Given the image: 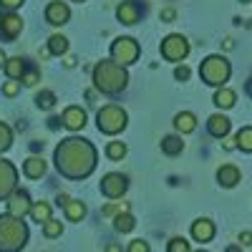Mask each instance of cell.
<instances>
[{"label": "cell", "mask_w": 252, "mask_h": 252, "mask_svg": "<svg viewBox=\"0 0 252 252\" xmlns=\"http://www.w3.org/2000/svg\"><path fill=\"white\" fill-rule=\"evenodd\" d=\"M53 161L66 179H86L96 169V149L89 139L68 136L56 146Z\"/></svg>", "instance_id": "cell-1"}, {"label": "cell", "mask_w": 252, "mask_h": 252, "mask_svg": "<svg viewBox=\"0 0 252 252\" xmlns=\"http://www.w3.org/2000/svg\"><path fill=\"white\" fill-rule=\"evenodd\" d=\"M126 83H129V73H126V68L116 66L114 61H98L94 66V86L101 94L114 96L126 89Z\"/></svg>", "instance_id": "cell-2"}, {"label": "cell", "mask_w": 252, "mask_h": 252, "mask_svg": "<svg viewBox=\"0 0 252 252\" xmlns=\"http://www.w3.org/2000/svg\"><path fill=\"white\" fill-rule=\"evenodd\" d=\"M28 242V227L23 220L0 215V252H20Z\"/></svg>", "instance_id": "cell-3"}, {"label": "cell", "mask_w": 252, "mask_h": 252, "mask_svg": "<svg viewBox=\"0 0 252 252\" xmlns=\"http://www.w3.org/2000/svg\"><path fill=\"white\" fill-rule=\"evenodd\" d=\"M229 73H232V66H229V61L220 53L215 56H207L202 61V66H199V76L204 83H209V86H217L222 89L224 83L229 81Z\"/></svg>", "instance_id": "cell-4"}, {"label": "cell", "mask_w": 252, "mask_h": 252, "mask_svg": "<svg viewBox=\"0 0 252 252\" xmlns=\"http://www.w3.org/2000/svg\"><path fill=\"white\" fill-rule=\"evenodd\" d=\"M126 121H129V116H126V111L119 106V103H106V106H101L98 114H96V126L101 134H119L126 129Z\"/></svg>", "instance_id": "cell-5"}, {"label": "cell", "mask_w": 252, "mask_h": 252, "mask_svg": "<svg viewBox=\"0 0 252 252\" xmlns=\"http://www.w3.org/2000/svg\"><path fill=\"white\" fill-rule=\"evenodd\" d=\"M136 58H139V43L134 38L121 35V38H116L111 43V61L116 63V66L126 68V66H131Z\"/></svg>", "instance_id": "cell-6"}, {"label": "cell", "mask_w": 252, "mask_h": 252, "mask_svg": "<svg viewBox=\"0 0 252 252\" xmlns=\"http://www.w3.org/2000/svg\"><path fill=\"white\" fill-rule=\"evenodd\" d=\"M161 56L166 58V61H172V63H179V61H184L187 58V53H189V40L182 35V33H172V35H166L164 40H161Z\"/></svg>", "instance_id": "cell-7"}, {"label": "cell", "mask_w": 252, "mask_h": 252, "mask_svg": "<svg viewBox=\"0 0 252 252\" xmlns=\"http://www.w3.org/2000/svg\"><path fill=\"white\" fill-rule=\"evenodd\" d=\"M126 189H129V177L126 174H119V172H111L101 179V194L109 197V199H119Z\"/></svg>", "instance_id": "cell-8"}, {"label": "cell", "mask_w": 252, "mask_h": 252, "mask_svg": "<svg viewBox=\"0 0 252 252\" xmlns=\"http://www.w3.org/2000/svg\"><path fill=\"white\" fill-rule=\"evenodd\" d=\"M15 182H18V169L8 159H0V199H8L15 192Z\"/></svg>", "instance_id": "cell-9"}, {"label": "cell", "mask_w": 252, "mask_h": 252, "mask_svg": "<svg viewBox=\"0 0 252 252\" xmlns=\"http://www.w3.org/2000/svg\"><path fill=\"white\" fill-rule=\"evenodd\" d=\"M31 204H33V202H31V197H28L26 189H15V192L8 197V212H5V215L23 220V217L31 212Z\"/></svg>", "instance_id": "cell-10"}, {"label": "cell", "mask_w": 252, "mask_h": 252, "mask_svg": "<svg viewBox=\"0 0 252 252\" xmlns=\"http://www.w3.org/2000/svg\"><path fill=\"white\" fill-rule=\"evenodd\" d=\"M23 31V18L18 13H0V38L3 40H15Z\"/></svg>", "instance_id": "cell-11"}, {"label": "cell", "mask_w": 252, "mask_h": 252, "mask_svg": "<svg viewBox=\"0 0 252 252\" xmlns=\"http://www.w3.org/2000/svg\"><path fill=\"white\" fill-rule=\"evenodd\" d=\"M144 15V5L139 3V0H124V3L116 8V18L121 20L124 26H134L139 23Z\"/></svg>", "instance_id": "cell-12"}, {"label": "cell", "mask_w": 252, "mask_h": 252, "mask_svg": "<svg viewBox=\"0 0 252 252\" xmlns=\"http://www.w3.org/2000/svg\"><path fill=\"white\" fill-rule=\"evenodd\" d=\"M68 18H71V8L63 3V0H51L48 8H46V20L51 26H63V23H68Z\"/></svg>", "instance_id": "cell-13"}, {"label": "cell", "mask_w": 252, "mask_h": 252, "mask_svg": "<svg viewBox=\"0 0 252 252\" xmlns=\"http://www.w3.org/2000/svg\"><path fill=\"white\" fill-rule=\"evenodd\" d=\"M61 124L66 126V129H71V131H78V129L86 126V111H83L81 106H68L66 111L61 114Z\"/></svg>", "instance_id": "cell-14"}, {"label": "cell", "mask_w": 252, "mask_h": 252, "mask_svg": "<svg viewBox=\"0 0 252 252\" xmlns=\"http://www.w3.org/2000/svg\"><path fill=\"white\" fill-rule=\"evenodd\" d=\"M229 126H232V124H229V119L224 114H212L207 119V131L212 134L215 139H224L229 134Z\"/></svg>", "instance_id": "cell-15"}, {"label": "cell", "mask_w": 252, "mask_h": 252, "mask_svg": "<svg viewBox=\"0 0 252 252\" xmlns=\"http://www.w3.org/2000/svg\"><path fill=\"white\" fill-rule=\"evenodd\" d=\"M192 237L197 242H209L215 237V222L212 220H207V217H199L192 222Z\"/></svg>", "instance_id": "cell-16"}, {"label": "cell", "mask_w": 252, "mask_h": 252, "mask_svg": "<svg viewBox=\"0 0 252 252\" xmlns=\"http://www.w3.org/2000/svg\"><path fill=\"white\" fill-rule=\"evenodd\" d=\"M217 182H220V187H237L242 182V172L235 164H222L217 169Z\"/></svg>", "instance_id": "cell-17"}, {"label": "cell", "mask_w": 252, "mask_h": 252, "mask_svg": "<svg viewBox=\"0 0 252 252\" xmlns=\"http://www.w3.org/2000/svg\"><path fill=\"white\" fill-rule=\"evenodd\" d=\"M23 174L28 179H40L46 174V161L43 157H38V154H31L26 161H23Z\"/></svg>", "instance_id": "cell-18"}, {"label": "cell", "mask_w": 252, "mask_h": 252, "mask_svg": "<svg viewBox=\"0 0 252 252\" xmlns=\"http://www.w3.org/2000/svg\"><path fill=\"white\" fill-rule=\"evenodd\" d=\"M174 129H177L179 134H192V131L197 129V116H194L192 111H179V114L174 116Z\"/></svg>", "instance_id": "cell-19"}, {"label": "cell", "mask_w": 252, "mask_h": 252, "mask_svg": "<svg viewBox=\"0 0 252 252\" xmlns=\"http://www.w3.org/2000/svg\"><path fill=\"white\" fill-rule=\"evenodd\" d=\"M3 68H5V73H8L10 81H20V76L26 73V61L20 58V56H15V58H5Z\"/></svg>", "instance_id": "cell-20"}, {"label": "cell", "mask_w": 252, "mask_h": 252, "mask_svg": "<svg viewBox=\"0 0 252 252\" xmlns=\"http://www.w3.org/2000/svg\"><path fill=\"white\" fill-rule=\"evenodd\" d=\"M220 109H232L235 106V101H237V94L232 91V89H227V86H222V89H217L215 91V98H212Z\"/></svg>", "instance_id": "cell-21"}, {"label": "cell", "mask_w": 252, "mask_h": 252, "mask_svg": "<svg viewBox=\"0 0 252 252\" xmlns=\"http://www.w3.org/2000/svg\"><path fill=\"white\" fill-rule=\"evenodd\" d=\"M182 149H184V141H182V136L169 134V136H164V139H161V152H164V154L177 157V154H182Z\"/></svg>", "instance_id": "cell-22"}, {"label": "cell", "mask_w": 252, "mask_h": 252, "mask_svg": "<svg viewBox=\"0 0 252 252\" xmlns=\"http://www.w3.org/2000/svg\"><path fill=\"white\" fill-rule=\"evenodd\" d=\"M28 215L33 217V222L43 224V222L51 220V204L48 202H35V204H31V212Z\"/></svg>", "instance_id": "cell-23"}, {"label": "cell", "mask_w": 252, "mask_h": 252, "mask_svg": "<svg viewBox=\"0 0 252 252\" xmlns=\"http://www.w3.org/2000/svg\"><path fill=\"white\" fill-rule=\"evenodd\" d=\"M114 227H116V232L126 235V232H131V229L136 227V220L129 212H119V215H114Z\"/></svg>", "instance_id": "cell-24"}, {"label": "cell", "mask_w": 252, "mask_h": 252, "mask_svg": "<svg viewBox=\"0 0 252 252\" xmlns=\"http://www.w3.org/2000/svg\"><path fill=\"white\" fill-rule=\"evenodd\" d=\"M63 209H66V220H68V222H81L83 215H86V204L78 202V199H71Z\"/></svg>", "instance_id": "cell-25"}, {"label": "cell", "mask_w": 252, "mask_h": 252, "mask_svg": "<svg viewBox=\"0 0 252 252\" xmlns=\"http://www.w3.org/2000/svg\"><path fill=\"white\" fill-rule=\"evenodd\" d=\"M51 56H61V53H66L68 51V38L66 35H61V33H56V35H51L48 38V48H46Z\"/></svg>", "instance_id": "cell-26"}, {"label": "cell", "mask_w": 252, "mask_h": 252, "mask_svg": "<svg viewBox=\"0 0 252 252\" xmlns=\"http://www.w3.org/2000/svg\"><path fill=\"white\" fill-rule=\"evenodd\" d=\"M237 146L245 152V154H250L252 152V126H242V129L237 131Z\"/></svg>", "instance_id": "cell-27"}, {"label": "cell", "mask_w": 252, "mask_h": 252, "mask_svg": "<svg viewBox=\"0 0 252 252\" xmlns=\"http://www.w3.org/2000/svg\"><path fill=\"white\" fill-rule=\"evenodd\" d=\"M35 106H38V109H46V111L53 109V106H56V94L48 91V89H43V91L35 96Z\"/></svg>", "instance_id": "cell-28"}, {"label": "cell", "mask_w": 252, "mask_h": 252, "mask_svg": "<svg viewBox=\"0 0 252 252\" xmlns=\"http://www.w3.org/2000/svg\"><path fill=\"white\" fill-rule=\"evenodd\" d=\"M106 157L114 159V161L124 159V157H126V144H124V141H109V146H106Z\"/></svg>", "instance_id": "cell-29"}, {"label": "cell", "mask_w": 252, "mask_h": 252, "mask_svg": "<svg viewBox=\"0 0 252 252\" xmlns=\"http://www.w3.org/2000/svg\"><path fill=\"white\" fill-rule=\"evenodd\" d=\"M10 144H13V131H10V126L0 121V152H8Z\"/></svg>", "instance_id": "cell-30"}, {"label": "cell", "mask_w": 252, "mask_h": 252, "mask_svg": "<svg viewBox=\"0 0 252 252\" xmlns=\"http://www.w3.org/2000/svg\"><path fill=\"white\" fill-rule=\"evenodd\" d=\"M61 232H63V224H61L58 220H53V217H51L48 222H43V235H46L48 240H53V237H58Z\"/></svg>", "instance_id": "cell-31"}, {"label": "cell", "mask_w": 252, "mask_h": 252, "mask_svg": "<svg viewBox=\"0 0 252 252\" xmlns=\"http://www.w3.org/2000/svg\"><path fill=\"white\" fill-rule=\"evenodd\" d=\"M166 252H192V247L184 237H172L169 245H166Z\"/></svg>", "instance_id": "cell-32"}, {"label": "cell", "mask_w": 252, "mask_h": 252, "mask_svg": "<svg viewBox=\"0 0 252 252\" xmlns=\"http://www.w3.org/2000/svg\"><path fill=\"white\" fill-rule=\"evenodd\" d=\"M119 212H129V202H119V204H106L103 207V215L106 217H114Z\"/></svg>", "instance_id": "cell-33"}, {"label": "cell", "mask_w": 252, "mask_h": 252, "mask_svg": "<svg viewBox=\"0 0 252 252\" xmlns=\"http://www.w3.org/2000/svg\"><path fill=\"white\" fill-rule=\"evenodd\" d=\"M20 81H23V86H28V89H33L35 86V83L40 81V73L33 68V71H26L23 76H20Z\"/></svg>", "instance_id": "cell-34"}, {"label": "cell", "mask_w": 252, "mask_h": 252, "mask_svg": "<svg viewBox=\"0 0 252 252\" xmlns=\"http://www.w3.org/2000/svg\"><path fill=\"white\" fill-rule=\"evenodd\" d=\"M126 252H152V247H149L146 240H131V245H129Z\"/></svg>", "instance_id": "cell-35"}, {"label": "cell", "mask_w": 252, "mask_h": 252, "mask_svg": "<svg viewBox=\"0 0 252 252\" xmlns=\"http://www.w3.org/2000/svg\"><path fill=\"white\" fill-rule=\"evenodd\" d=\"M26 0H0V8H3V13H13L15 8H20Z\"/></svg>", "instance_id": "cell-36"}, {"label": "cell", "mask_w": 252, "mask_h": 252, "mask_svg": "<svg viewBox=\"0 0 252 252\" xmlns=\"http://www.w3.org/2000/svg\"><path fill=\"white\" fill-rule=\"evenodd\" d=\"M189 76H192V68L184 66V63L174 68V78H177V81H189Z\"/></svg>", "instance_id": "cell-37"}, {"label": "cell", "mask_w": 252, "mask_h": 252, "mask_svg": "<svg viewBox=\"0 0 252 252\" xmlns=\"http://www.w3.org/2000/svg\"><path fill=\"white\" fill-rule=\"evenodd\" d=\"M20 91V81H5L3 83V94L5 96H15Z\"/></svg>", "instance_id": "cell-38"}, {"label": "cell", "mask_w": 252, "mask_h": 252, "mask_svg": "<svg viewBox=\"0 0 252 252\" xmlns=\"http://www.w3.org/2000/svg\"><path fill=\"white\" fill-rule=\"evenodd\" d=\"M177 18V8H161V23H172V20Z\"/></svg>", "instance_id": "cell-39"}, {"label": "cell", "mask_w": 252, "mask_h": 252, "mask_svg": "<svg viewBox=\"0 0 252 252\" xmlns=\"http://www.w3.org/2000/svg\"><path fill=\"white\" fill-rule=\"evenodd\" d=\"M56 202H58V204H63V207H66V204L71 202V197H68V194H58V197H56Z\"/></svg>", "instance_id": "cell-40"}, {"label": "cell", "mask_w": 252, "mask_h": 252, "mask_svg": "<svg viewBox=\"0 0 252 252\" xmlns=\"http://www.w3.org/2000/svg\"><path fill=\"white\" fill-rule=\"evenodd\" d=\"M242 245L250 247V232H242V235H240V247H242Z\"/></svg>", "instance_id": "cell-41"}, {"label": "cell", "mask_w": 252, "mask_h": 252, "mask_svg": "<svg viewBox=\"0 0 252 252\" xmlns=\"http://www.w3.org/2000/svg\"><path fill=\"white\" fill-rule=\"evenodd\" d=\"M106 252H124V250H121V245L111 242V245H106Z\"/></svg>", "instance_id": "cell-42"}, {"label": "cell", "mask_w": 252, "mask_h": 252, "mask_svg": "<svg viewBox=\"0 0 252 252\" xmlns=\"http://www.w3.org/2000/svg\"><path fill=\"white\" fill-rule=\"evenodd\" d=\"M58 124H61L58 116H51V119H48V126H51V129H58Z\"/></svg>", "instance_id": "cell-43"}, {"label": "cell", "mask_w": 252, "mask_h": 252, "mask_svg": "<svg viewBox=\"0 0 252 252\" xmlns=\"http://www.w3.org/2000/svg\"><path fill=\"white\" fill-rule=\"evenodd\" d=\"M73 66H76V58L68 56V58H66V68H73Z\"/></svg>", "instance_id": "cell-44"}, {"label": "cell", "mask_w": 252, "mask_h": 252, "mask_svg": "<svg viewBox=\"0 0 252 252\" xmlns=\"http://www.w3.org/2000/svg\"><path fill=\"white\" fill-rule=\"evenodd\" d=\"M227 252H242V247H240V245H229Z\"/></svg>", "instance_id": "cell-45"}, {"label": "cell", "mask_w": 252, "mask_h": 252, "mask_svg": "<svg viewBox=\"0 0 252 252\" xmlns=\"http://www.w3.org/2000/svg\"><path fill=\"white\" fill-rule=\"evenodd\" d=\"M31 146H33V152H38V149H43V141H33Z\"/></svg>", "instance_id": "cell-46"}, {"label": "cell", "mask_w": 252, "mask_h": 252, "mask_svg": "<svg viewBox=\"0 0 252 252\" xmlns=\"http://www.w3.org/2000/svg\"><path fill=\"white\" fill-rule=\"evenodd\" d=\"M5 58H8V56L3 53V48H0V66H3V63H5Z\"/></svg>", "instance_id": "cell-47"}, {"label": "cell", "mask_w": 252, "mask_h": 252, "mask_svg": "<svg viewBox=\"0 0 252 252\" xmlns=\"http://www.w3.org/2000/svg\"><path fill=\"white\" fill-rule=\"evenodd\" d=\"M194 252H207V250H194Z\"/></svg>", "instance_id": "cell-48"}, {"label": "cell", "mask_w": 252, "mask_h": 252, "mask_svg": "<svg viewBox=\"0 0 252 252\" xmlns=\"http://www.w3.org/2000/svg\"><path fill=\"white\" fill-rule=\"evenodd\" d=\"M240 3H250V0H240Z\"/></svg>", "instance_id": "cell-49"}, {"label": "cell", "mask_w": 252, "mask_h": 252, "mask_svg": "<svg viewBox=\"0 0 252 252\" xmlns=\"http://www.w3.org/2000/svg\"><path fill=\"white\" fill-rule=\"evenodd\" d=\"M73 3H83V0H73Z\"/></svg>", "instance_id": "cell-50"}]
</instances>
